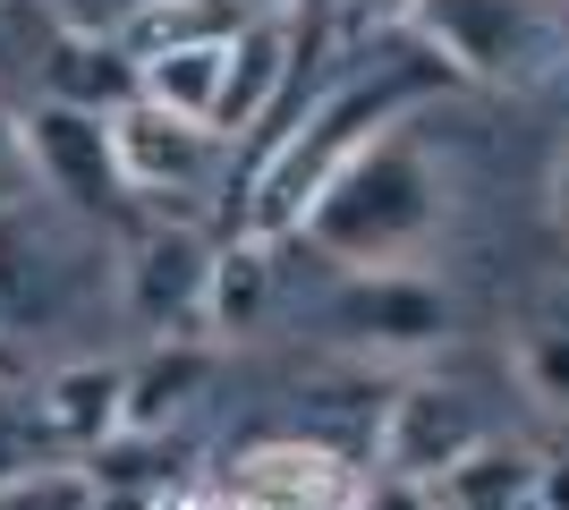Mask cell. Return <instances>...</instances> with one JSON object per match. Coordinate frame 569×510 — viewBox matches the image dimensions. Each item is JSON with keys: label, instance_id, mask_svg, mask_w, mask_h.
<instances>
[{"label": "cell", "instance_id": "22", "mask_svg": "<svg viewBox=\"0 0 569 510\" xmlns=\"http://www.w3.org/2000/svg\"><path fill=\"white\" fill-rule=\"evenodd\" d=\"M18 196H34V162H26L18 111H0V204H18Z\"/></svg>", "mask_w": 569, "mask_h": 510}, {"label": "cell", "instance_id": "25", "mask_svg": "<svg viewBox=\"0 0 569 510\" xmlns=\"http://www.w3.org/2000/svg\"><path fill=\"white\" fill-rule=\"evenodd\" d=\"M552 221L569 230V146H561V162H552Z\"/></svg>", "mask_w": 569, "mask_h": 510}, {"label": "cell", "instance_id": "29", "mask_svg": "<svg viewBox=\"0 0 569 510\" xmlns=\"http://www.w3.org/2000/svg\"><path fill=\"white\" fill-rule=\"evenodd\" d=\"M0 34H9V0H0Z\"/></svg>", "mask_w": 569, "mask_h": 510}, {"label": "cell", "instance_id": "7", "mask_svg": "<svg viewBox=\"0 0 569 510\" xmlns=\"http://www.w3.org/2000/svg\"><path fill=\"white\" fill-rule=\"evenodd\" d=\"M102 137H111V170L128 196H162V204H188V196L213 188V153L221 137L196 120H170V111H153V102H128V111H111L102 120Z\"/></svg>", "mask_w": 569, "mask_h": 510}, {"label": "cell", "instance_id": "4", "mask_svg": "<svg viewBox=\"0 0 569 510\" xmlns=\"http://www.w3.org/2000/svg\"><path fill=\"white\" fill-rule=\"evenodd\" d=\"M323 332L349 358H426L451 340V290L426 272H340L323 298Z\"/></svg>", "mask_w": 569, "mask_h": 510}, {"label": "cell", "instance_id": "13", "mask_svg": "<svg viewBox=\"0 0 569 510\" xmlns=\"http://www.w3.org/2000/svg\"><path fill=\"white\" fill-rule=\"evenodd\" d=\"M298 86V43H289L281 18H256L247 34H238L230 51H221V94H213V137L221 146H238V137H256L272 111H281V94Z\"/></svg>", "mask_w": 569, "mask_h": 510}, {"label": "cell", "instance_id": "17", "mask_svg": "<svg viewBox=\"0 0 569 510\" xmlns=\"http://www.w3.org/2000/svg\"><path fill=\"white\" fill-rule=\"evenodd\" d=\"M536 477H545V451H527V442H468L442 477H433V493L459 510H536Z\"/></svg>", "mask_w": 569, "mask_h": 510}, {"label": "cell", "instance_id": "5", "mask_svg": "<svg viewBox=\"0 0 569 510\" xmlns=\"http://www.w3.org/2000/svg\"><path fill=\"white\" fill-rule=\"evenodd\" d=\"M221 486L247 510H366L375 468L332 451V442H315V434H263L247 451H230Z\"/></svg>", "mask_w": 569, "mask_h": 510}, {"label": "cell", "instance_id": "2", "mask_svg": "<svg viewBox=\"0 0 569 510\" xmlns=\"http://www.w3.org/2000/svg\"><path fill=\"white\" fill-rule=\"evenodd\" d=\"M442 221H451V188H442L426 128L408 120L323 179L298 239L332 256L340 272H417V256L442 239Z\"/></svg>", "mask_w": 569, "mask_h": 510}, {"label": "cell", "instance_id": "23", "mask_svg": "<svg viewBox=\"0 0 569 510\" xmlns=\"http://www.w3.org/2000/svg\"><path fill=\"white\" fill-rule=\"evenodd\" d=\"M34 442H43V434H26L18 417H0V486H9V477H26V468H34Z\"/></svg>", "mask_w": 569, "mask_h": 510}, {"label": "cell", "instance_id": "16", "mask_svg": "<svg viewBox=\"0 0 569 510\" xmlns=\"http://www.w3.org/2000/svg\"><path fill=\"white\" fill-rule=\"evenodd\" d=\"M204 383H213V349L204 340H153L128 366V434H170L204 400Z\"/></svg>", "mask_w": 569, "mask_h": 510}, {"label": "cell", "instance_id": "11", "mask_svg": "<svg viewBox=\"0 0 569 510\" xmlns=\"http://www.w3.org/2000/svg\"><path fill=\"white\" fill-rule=\"evenodd\" d=\"M34 426L60 460H94L102 442L128 434V366L119 358H69L34 391Z\"/></svg>", "mask_w": 569, "mask_h": 510}, {"label": "cell", "instance_id": "20", "mask_svg": "<svg viewBox=\"0 0 569 510\" xmlns=\"http://www.w3.org/2000/svg\"><path fill=\"white\" fill-rule=\"evenodd\" d=\"M0 510H102V493L77 460H34L26 477L0 486Z\"/></svg>", "mask_w": 569, "mask_h": 510}, {"label": "cell", "instance_id": "6", "mask_svg": "<svg viewBox=\"0 0 569 510\" xmlns=\"http://www.w3.org/2000/svg\"><path fill=\"white\" fill-rule=\"evenodd\" d=\"M468 442H485V426H476V409H468V391L417 374V383H391L366 468H375V486H417V493H426L433 477L468 451Z\"/></svg>", "mask_w": 569, "mask_h": 510}, {"label": "cell", "instance_id": "26", "mask_svg": "<svg viewBox=\"0 0 569 510\" xmlns=\"http://www.w3.org/2000/svg\"><path fill=\"white\" fill-rule=\"evenodd\" d=\"M238 9H247V18H281L289 0H238Z\"/></svg>", "mask_w": 569, "mask_h": 510}, {"label": "cell", "instance_id": "1", "mask_svg": "<svg viewBox=\"0 0 569 510\" xmlns=\"http://www.w3.org/2000/svg\"><path fill=\"white\" fill-rule=\"evenodd\" d=\"M433 94H451V77L433 69L400 26H391L382 43H357L349 60L307 94V111L247 162V179H238V230L281 247L289 230L307 221V204L323 196V179H332L340 162H357L375 137L426 120Z\"/></svg>", "mask_w": 569, "mask_h": 510}, {"label": "cell", "instance_id": "12", "mask_svg": "<svg viewBox=\"0 0 569 510\" xmlns=\"http://www.w3.org/2000/svg\"><path fill=\"white\" fill-rule=\"evenodd\" d=\"M34 102H60V111L111 120V111L137 102V60H128L111 34L43 26V34H34Z\"/></svg>", "mask_w": 569, "mask_h": 510}, {"label": "cell", "instance_id": "14", "mask_svg": "<svg viewBox=\"0 0 569 510\" xmlns=\"http://www.w3.org/2000/svg\"><path fill=\"white\" fill-rule=\"evenodd\" d=\"M272 323V239H230L213 247V264H204V298H196V332L213 340H247Z\"/></svg>", "mask_w": 569, "mask_h": 510}, {"label": "cell", "instance_id": "24", "mask_svg": "<svg viewBox=\"0 0 569 510\" xmlns=\"http://www.w3.org/2000/svg\"><path fill=\"white\" fill-rule=\"evenodd\" d=\"M536 510H569V451L545 460V477H536Z\"/></svg>", "mask_w": 569, "mask_h": 510}, {"label": "cell", "instance_id": "9", "mask_svg": "<svg viewBox=\"0 0 569 510\" xmlns=\"http://www.w3.org/2000/svg\"><path fill=\"white\" fill-rule=\"evenodd\" d=\"M26 128V162H34V188H51L69 213H111L119 196V170H111V137H102V120H86V111H60V102H34V111H18Z\"/></svg>", "mask_w": 569, "mask_h": 510}, {"label": "cell", "instance_id": "18", "mask_svg": "<svg viewBox=\"0 0 569 510\" xmlns=\"http://www.w3.org/2000/svg\"><path fill=\"white\" fill-rule=\"evenodd\" d=\"M230 51V43H221ZM221 51H162V60H144L137 69V94L170 120H196L213 128V94H221Z\"/></svg>", "mask_w": 569, "mask_h": 510}, {"label": "cell", "instance_id": "3", "mask_svg": "<svg viewBox=\"0 0 569 510\" xmlns=\"http://www.w3.org/2000/svg\"><path fill=\"white\" fill-rule=\"evenodd\" d=\"M400 34L451 86H510L545 60L552 0H417L400 18Z\"/></svg>", "mask_w": 569, "mask_h": 510}, {"label": "cell", "instance_id": "21", "mask_svg": "<svg viewBox=\"0 0 569 510\" xmlns=\"http://www.w3.org/2000/svg\"><path fill=\"white\" fill-rule=\"evenodd\" d=\"M144 510H247L221 477H170L162 493H144Z\"/></svg>", "mask_w": 569, "mask_h": 510}, {"label": "cell", "instance_id": "28", "mask_svg": "<svg viewBox=\"0 0 569 510\" xmlns=\"http://www.w3.org/2000/svg\"><path fill=\"white\" fill-rule=\"evenodd\" d=\"M426 510H459V502H442V493H433V486H426Z\"/></svg>", "mask_w": 569, "mask_h": 510}, {"label": "cell", "instance_id": "10", "mask_svg": "<svg viewBox=\"0 0 569 510\" xmlns=\"http://www.w3.org/2000/svg\"><path fill=\"white\" fill-rule=\"evenodd\" d=\"M204 264H213V247L196 239L188 221H153V230L128 247V316L153 340H196Z\"/></svg>", "mask_w": 569, "mask_h": 510}, {"label": "cell", "instance_id": "8", "mask_svg": "<svg viewBox=\"0 0 569 510\" xmlns=\"http://www.w3.org/2000/svg\"><path fill=\"white\" fill-rule=\"evenodd\" d=\"M69 307V247L34 213V196L0 204V340L26 349L34 332H51Z\"/></svg>", "mask_w": 569, "mask_h": 510}, {"label": "cell", "instance_id": "27", "mask_svg": "<svg viewBox=\"0 0 569 510\" xmlns=\"http://www.w3.org/2000/svg\"><path fill=\"white\" fill-rule=\"evenodd\" d=\"M9 374H18V349H9V340H0V383H9Z\"/></svg>", "mask_w": 569, "mask_h": 510}, {"label": "cell", "instance_id": "15", "mask_svg": "<svg viewBox=\"0 0 569 510\" xmlns=\"http://www.w3.org/2000/svg\"><path fill=\"white\" fill-rule=\"evenodd\" d=\"M247 9L238 0H144V9H128V18L111 26V43L128 51V60H162V51H221L247 34Z\"/></svg>", "mask_w": 569, "mask_h": 510}, {"label": "cell", "instance_id": "19", "mask_svg": "<svg viewBox=\"0 0 569 510\" xmlns=\"http://www.w3.org/2000/svg\"><path fill=\"white\" fill-rule=\"evenodd\" d=\"M510 374L545 417H569V323H527L510 340Z\"/></svg>", "mask_w": 569, "mask_h": 510}]
</instances>
